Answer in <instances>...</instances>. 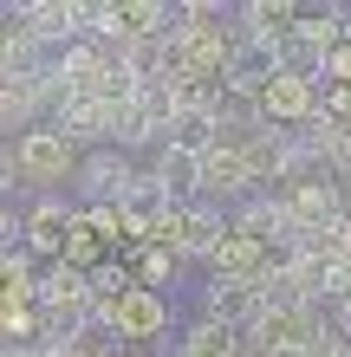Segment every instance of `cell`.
Here are the masks:
<instances>
[{
    "label": "cell",
    "mask_w": 351,
    "mask_h": 357,
    "mask_svg": "<svg viewBox=\"0 0 351 357\" xmlns=\"http://www.w3.org/2000/svg\"><path fill=\"white\" fill-rule=\"evenodd\" d=\"M202 319L228 325V331H254L267 319V299L254 280H209V292H202Z\"/></svg>",
    "instance_id": "5b68a950"
},
{
    "label": "cell",
    "mask_w": 351,
    "mask_h": 357,
    "mask_svg": "<svg viewBox=\"0 0 351 357\" xmlns=\"http://www.w3.org/2000/svg\"><path fill=\"white\" fill-rule=\"evenodd\" d=\"M78 156L66 137L52 130V123H39V130H27V137H13L7 143V188L13 182H27V188H52V182H72L78 176Z\"/></svg>",
    "instance_id": "6da1fadb"
},
{
    "label": "cell",
    "mask_w": 351,
    "mask_h": 357,
    "mask_svg": "<svg viewBox=\"0 0 351 357\" xmlns=\"http://www.w3.org/2000/svg\"><path fill=\"white\" fill-rule=\"evenodd\" d=\"M117 215H124V234L156 241L163 227H170V215H176V195L156 182V169H137V182L124 188V202H117Z\"/></svg>",
    "instance_id": "277c9868"
},
{
    "label": "cell",
    "mask_w": 351,
    "mask_h": 357,
    "mask_svg": "<svg viewBox=\"0 0 351 357\" xmlns=\"http://www.w3.org/2000/svg\"><path fill=\"white\" fill-rule=\"evenodd\" d=\"M325 312H332V319L345 325V338H351V292H345V299H332V305H325Z\"/></svg>",
    "instance_id": "4fadbf2b"
},
{
    "label": "cell",
    "mask_w": 351,
    "mask_h": 357,
    "mask_svg": "<svg viewBox=\"0 0 351 357\" xmlns=\"http://www.w3.org/2000/svg\"><path fill=\"white\" fill-rule=\"evenodd\" d=\"M130 182H137V162L124 150H91L85 162H78V176H72V195L85 208H117Z\"/></svg>",
    "instance_id": "3957f363"
},
{
    "label": "cell",
    "mask_w": 351,
    "mask_h": 357,
    "mask_svg": "<svg viewBox=\"0 0 351 357\" xmlns=\"http://www.w3.org/2000/svg\"><path fill=\"white\" fill-rule=\"evenodd\" d=\"M234 26H241L247 46L280 52L286 39H293V26H299V7H286V0H241V7H234Z\"/></svg>",
    "instance_id": "8992f818"
},
{
    "label": "cell",
    "mask_w": 351,
    "mask_h": 357,
    "mask_svg": "<svg viewBox=\"0 0 351 357\" xmlns=\"http://www.w3.org/2000/svg\"><path fill=\"white\" fill-rule=\"evenodd\" d=\"M150 143L163 150V123L150 117V104H143V98L117 104V117H111V150H124V156H130V150H150Z\"/></svg>",
    "instance_id": "8fae6325"
},
{
    "label": "cell",
    "mask_w": 351,
    "mask_h": 357,
    "mask_svg": "<svg viewBox=\"0 0 351 357\" xmlns=\"http://www.w3.org/2000/svg\"><path fill=\"white\" fill-rule=\"evenodd\" d=\"M150 169H156V182L176 195V208H182V202H202V182H209V176H202V156H195V150H182V143H163Z\"/></svg>",
    "instance_id": "9c48e42d"
},
{
    "label": "cell",
    "mask_w": 351,
    "mask_h": 357,
    "mask_svg": "<svg viewBox=\"0 0 351 357\" xmlns=\"http://www.w3.org/2000/svg\"><path fill=\"white\" fill-rule=\"evenodd\" d=\"M176 247H163V241H150V254H143V286H150L156 292V280H170V273H176Z\"/></svg>",
    "instance_id": "7c38bea8"
},
{
    "label": "cell",
    "mask_w": 351,
    "mask_h": 357,
    "mask_svg": "<svg viewBox=\"0 0 351 357\" xmlns=\"http://www.w3.org/2000/svg\"><path fill=\"white\" fill-rule=\"evenodd\" d=\"M170 319H176L170 299H163V292H150V286H137L130 299L117 305V331H111V338H117V344H150V338H163V331H170Z\"/></svg>",
    "instance_id": "52a82bcc"
},
{
    "label": "cell",
    "mask_w": 351,
    "mask_h": 357,
    "mask_svg": "<svg viewBox=\"0 0 351 357\" xmlns=\"http://www.w3.org/2000/svg\"><path fill=\"white\" fill-rule=\"evenodd\" d=\"M39 312H72V305H91V266L78 260H52L39 273Z\"/></svg>",
    "instance_id": "ba28073f"
},
{
    "label": "cell",
    "mask_w": 351,
    "mask_h": 357,
    "mask_svg": "<svg viewBox=\"0 0 351 357\" xmlns=\"http://www.w3.org/2000/svg\"><path fill=\"white\" fill-rule=\"evenodd\" d=\"M72 227H78V215H72V202H59V195H46V202H39L33 215H27V247H33V254H59V247L72 241ZM59 260H66V254H59Z\"/></svg>",
    "instance_id": "30bf717a"
},
{
    "label": "cell",
    "mask_w": 351,
    "mask_h": 357,
    "mask_svg": "<svg viewBox=\"0 0 351 357\" xmlns=\"http://www.w3.org/2000/svg\"><path fill=\"white\" fill-rule=\"evenodd\" d=\"M228 234H234V221L221 215V202H182L156 241H163V247H176L182 260H215Z\"/></svg>",
    "instance_id": "7a4b0ae2"
}]
</instances>
